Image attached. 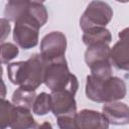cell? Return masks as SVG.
Returning <instances> with one entry per match:
<instances>
[{
	"label": "cell",
	"instance_id": "cell-1",
	"mask_svg": "<svg viewBox=\"0 0 129 129\" xmlns=\"http://www.w3.org/2000/svg\"><path fill=\"white\" fill-rule=\"evenodd\" d=\"M46 62L40 54H32L25 61L7 64V75L12 84L35 91L44 80Z\"/></svg>",
	"mask_w": 129,
	"mask_h": 129
},
{
	"label": "cell",
	"instance_id": "cell-2",
	"mask_svg": "<svg viewBox=\"0 0 129 129\" xmlns=\"http://www.w3.org/2000/svg\"><path fill=\"white\" fill-rule=\"evenodd\" d=\"M87 97L97 103H111L123 99L126 95V85L118 77L98 78L93 75L87 77Z\"/></svg>",
	"mask_w": 129,
	"mask_h": 129
},
{
	"label": "cell",
	"instance_id": "cell-3",
	"mask_svg": "<svg viewBox=\"0 0 129 129\" xmlns=\"http://www.w3.org/2000/svg\"><path fill=\"white\" fill-rule=\"evenodd\" d=\"M43 83L51 92L67 91L76 95L79 88L78 79L70 73L64 57L46 62Z\"/></svg>",
	"mask_w": 129,
	"mask_h": 129
},
{
	"label": "cell",
	"instance_id": "cell-4",
	"mask_svg": "<svg viewBox=\"0 0 129 129\" xmlns=\"http://www.w3.org/2000/svg\"><path fill=\"white\" fill-rule=\"evenodd\" d=\"M113 10L103 1H92L80 19V26L85 31L95 27H105L112 19Z\"/></svg>",
	"mask_w": 129,
	"mask_h": 129
},
{
	"label": "cell",
	"instance_id": "cell-5",
	"mask_svg": "<svg viewBox=\"0 0 129 129\" xmlns=\"http://www.w3.org/2000/svg\"><path fill=\"white\" fill-rule=\"evenodd\" d=\"M67 38L59 31H52L46 34L40 43V55L45 62L64 57Z\"/></svg>",
	"mask_w": 129,
	"mask_h": 129
},
{
	"label": "cell",
	"instance_id": "cell-6",
	"mask_svg": "<svg viewBox=\"0 0 129 129\" xmlns=\"http://www.w3.org/2000/svg\"><path fill=\"white\" fill-rule=\"evenodd\" d=\"M111 48L109 44L99 43L88 46L85 52V61L91 72L106 69L112 66L110 58Z\"/></svg>",
	"mask_w": 129,
	"mask_h": 129
},
{
	"label": "cell",
	"instance_id": "cell-7",
	"mask_svg": "<svg viewBox=\"0 0 129 129\" xmlns=\"http://www.w3.org/2000/svg\"><path fill=\"white\" fill-rule=\"evenodd\" d=\"M51 112L57 117L77 115L75 95L67 91L51 92Z\"/></svg>",
	"mask_w": 129,
	"mask_h": 129
},
{
	"label": "cell",
	"instance_id": "cell-8",
	"mask_svg": "<svg viewBox=\"0 0 129 129\" xmlns=\"http://www.w3.org/2000/svg\"><path fill=\"white\" fill-rule=\"evenodd\" d=\"M81 129H109V121L103 113L84 109L77 115Z\"/></svg>",
	"mask_w": 129,
	"mask_h": 129
},
{
	"label": "cell",
	"instance_id": "cell-9",
	"mask_svg": "<svg viewBox=\"0 0 129 129\" xmlns=\"http://www.w3.org/2000/svg\"><path fill=\"white\" fill-rule=\"evenodd\" d=\"M103 114L110 124L126 125L129 123V107L124 103H106L103 106Z\"/></svg>",
	"mask_w": 129,
	"mask_h": 129
},
{
	"label": "cell",
	"instance_id": "cell-10",
	"mask_svg": "<svg viewBox=\"0 0 129 129\" xmlns=\"http://www.w3.org/2000/svg\"><path fill=\"white\" fill-rule=\"evenodd\" d=\"M111 63L119 70L129 71V40L120 39L111 48Z\"/></svg>",
	"mask_w": 129,
	"mask_h": 129
},
{
	"label": "cell",
	"instance_id": "cell-11",
	"mask_svg": "<svg viewBox=\"0 0 129 129\" xmlns=\"http://www.w3.org/2000/svg\"><path fill=\"white\" fill-rule=\"evenodd\" d=\"M38 127L30 110L22 107L14 108L10 124L11 129H38Z\"/></svg>",
	"mask_w": 129,
	"mask_h": 129
},
{
	"label": "cell",
	"instance_id": "cell-12",
	"mask_svg": "<svg viewBox=\"0 0 129 129\" xmlns=\"http://www.w3.org/2000/svg\"><path fill=\"white\" fill-rule=\"evenodd\" d=\"M112 35L106 27H95L84 31L83 41L87 46H91L99 43L110 44Z\"/></svg>",
	"mask_w": 129,
	"mask_h": 129
},
{
	"label": "cell",
	"instance_id": "cell-13",
	"mask_svg": "<svg viewBox=\"0 0 129 129\" xmlns=\"http://www.w3.org/2000/svg\"><path fill=\"white\" fill-rule=\"evenodd\" d=\"M35 98V91L19 87L17 90L14 91L12 95V103L15 107H22L31 110L33 108Z\"/></svg>",
	"mask_w": 129,
	"mask_h": 129
},
{
	"label": "cell",
	"instance_id": "cell-14",
	"mask_svg": "<svg viewBox=\"0 0 129 129\" xmlns=\"http://www.w3.org/2000/svg\"><path fill=\"white\" fill-rule=\"evenodd\" d=\"M32 111L36 115H45L51 111V95L47 93H40L36 96Z\"/></svg>",
	"mask_w": 129,
	"mask_h": 129
},
{
	"label": "cell",
	"instance_id": "cell-15",
	"mask_svg": "<svg viewBox=\"0 0 129 129\" xmlns=\"http://www.w3.org/2000/svg\"><path fill=\"white\" fill-rule=\"evenodd\" d=\"M14 108H15V106L13 104H11L9 101L2 99V102H1V129H6L7 127H10Z\"/></svg>",
	"mask_w": 129,
	"mask_h": 129
},
{
	"label": "cell",
	"instance_id": "cell-16",
	"mask_svg": "<svg viewBox=\"0 0 129 129\" xmlns=\"http://www.w3.org/2000/svg\"><path fill=\"white\" fill-rule=\"evenodd\" d=\"M18 52V47L15 44L10 42L1 43V62L8 63L11 59L17 56Z\"/></svg>",
	"mask_w": 129,
	"mask_h": 129
},
{
	"label": "cell",
	"instance_id": "cell-17",
	"mask_svg": "<svg viewBox=\"0 0 129 129\" xmlns=\"http://www.w3.org/2000/svg\"><path fill=\"white\" fill-rule=\"evenodd\" d=\"M77 115L57 117V125L59 129H81L77 119Z\"/></svg>",
	"mask_w": 129,
	"mask_h": 129
},
{
	"label": "cell",
	"instance_id": "cell-18",
	"mask_svg": "<svg viewBox=\"0 0 129 129\" xmlns=\"http://www.w3.org/2000/svg\"><path fill=\"white\" fill-rule=\"evenodd\" d=\"M0 23H1V28H2V38H1V42L3 43L4 40H5V38H6V36H7V35L9 34V32H10V24H9L8 20L5 19V18H2V19L0 20Z\"/></svg>",
	"mask_w": 129,
	"mask_h": 129
},
{
	"label": "cell",
	"instance_id": "cell-19",
	"mask_svg": "<svg viewBox=\"0 0 129 129\" xmlns=\"http://www.w3.org/2000/svg\"><path fill=\"white\" fill-rule=\"evenodd\" d=\"M119 38L120 39H126V40H129V27L127 28H124L123 30H121L118 34Z\"/></svg>",
	"mask_w": 129,
	"mask_h": 129
},
{
	"label": "cell",
	"instance_id": "cell-20",
	"mask_svg": "<svg viewBox=\"0 0 129 129\" xmlns=\"http://www.w3.org/2000/svg\"><path fill=\"white\" fill-rule=\"evenodd\" d=\"M38 129H52V126L49 122H43L39 127Z\"/></svg>",
	"mask_w": 129,
	"mask_h": 129
}]
</instances>
